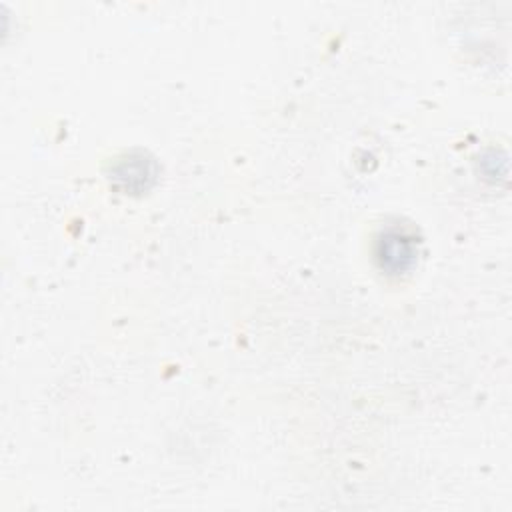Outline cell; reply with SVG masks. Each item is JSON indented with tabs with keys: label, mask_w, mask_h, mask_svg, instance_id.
<instances>
[{
	"label": "cell",
	"mask_w": 512,
	"mask_h": 512,
	"mask_svg": "<svg viewBox=\"0 0 512 512\" xmlns=\"http://www.w3.org/2000/svg\"><path fill=\"white\" fill-rule=\"evenodd\" d=\"M376 258L380 262V268L388 274H400L408 270L416 260L414 236L398 228L382 232L376 244Z\"/></svg>",
	"instance_id": "obj_1"
}]
</instances>
